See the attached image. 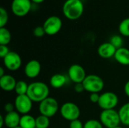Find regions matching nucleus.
Listing matches in <instances>:
<instances>
[{"mask_svg":"<svg viewBox=\"0 0 129 128\" xmlns=\"http://www.w3.org/2000/svg\"><path fill=\"white\" fill-rule=\"evenodd\" d=\"M50 90L47 84L42 81H34L29 84L26 95L33 103H41L49 97Z\"/></svg>","mask_w":129,"mask_h":128,"instance_id":"1","label":"nucleus"},{"mask_svg":"<svg viewBox=\"0 0 129 128\" xmlns=\"http://www.w3.org/2000/svg\"><path fill=\"white\" fill-rule=\"evenodd\" d=\"M84 11V5L81 0H67L63 5V14L67 19L76 20L80 18Z\"/></svg>","mask_w":129,"mask_h":128,"instance_id":"2","label":"nucleus"},{"mask_svg":"<svg viewBox=\"0 0 129 128\" xmlns=\"http://www.w3.org/2000/svg\"><path fill=\"white\" fill-rule=\"evenodd\" d=\"M100 121L104 127L107 128H114L119 126L121 121L119 112L115 109L102 110L100 114Z\"/></svg>","mask_w":129,"mask_h":128,"instance_id":"3","label":"nucleus"},{"mask_svg":"<svg viewBox=\"0 0 129 128\" xmlns=\"http://www.w3.org/2000/svg\"><path fill=\"white\" fill-rule=\"evenodd\" d=\"M85 91L91 93H100L104 88V81L99 75H88L86 76L82 82Z\"/></svg>","mask_w":129,"mask_h":128,"instance_id":"4","label":"nucleus"},{"mask_svg":"<svg viewBox=\"0 0 129 128\" xmlns=\"http://www.w3.org/2000/svg\"><path fill=\"white\" fill-rule=\"evenodd\" d=\"M59 110V104L56 99L48 97L39 105V111L40 115L51 118L54 116Z\"/></svg>","mask_w":129,"mask_h":128,"instance_id":"5","label":"nucleus"},{"mask_svg":"<svg viewBox=\"0 0 129 128\" xmlns=\"http://www.w3.org/2000/svg\"><path fill=\"white\" fill-rule=\"evenodd\" d=\"M60 112L62 118L69 121L79 119L81 114L79 107L76 103L72 102L64 103L61 106Z\"/></svg>","mask_w":129,"mask_h":128,"instance_id":"6","label":"nucleus"},{"mask_svg":"<svg viewBox=\"0 0 129 128\" xmlns=\"http://www.w3.org/2000/svg\"><path fill=\"white\" fill-rule=\"evenodd\" d=\"M118 103V96L112 91H107L100 95V99L98 104L103 110H107L114 109L117 106Z\"/></svg>","mask_w":129,"mask_h":128,"instance_id":"7","label":"nucleus"},{"mask_svg":"<svg viewBox=\"0 0 129 128\" xmlns=\"http://www.w3.org/2000/svg\"><path fill=\"white\" fill-rule=\"evenodd\" d=\"M33 101L26 95H17L14 100L15 110L22 115L29 114L33 108Z\"/></svg>","mask_w":129,"mask_h":128,"instance_id":"8","label":"nucleus"},{"mask_svg":"<svg viewBox=\"0 0 129 128\" xmlns=\"http://www.w3.org/2000/svg\"><path fill=\"white\" fill-rule=\"evenodd\" d=\"M63 26L62 20L57 16H51L44 22L43 27L46 35H54L57 34Z\"/></svg>","mask_w":129,"mask_h":128,"instance_id":"9","label":"nucleus"},{"mask_svg":"<svg viewBox=\"0 0 129 128\" xmlns=\"http://www.w3.org/2000/svg\"><path fill=\"white\" fill-rule=\"evenodd\" d=\"M32 8L31 0H13L11 3V10L17 17H24L29 14Z\"/></svg>","mask_w":129,"mask_h":128,"instance_id":"10","label":"nucleus"},{"mask_svg":"<svg viewBox=\"0 0 129 128\" xmlns=\"http://www.w3.org/2000/svg\"><path fill=\"white\" fill-rule=\"evenodd\" d=\"M67 75L69 79L75 84L82 83L87 76L85 69L79 64L71 65L68 69Z\"/></svg>","mask_w":129,"mask_h":128,"instance_id":"11","label":"nucleus"},{"mask_svg":"<svg viewBox=\"0 0 129 128\" xmlns=\"http://www.w3.org/2000/svg\"><path fill=\"white\" fill-rule=\"evenodd\" d=\"M5 67L9 71H17L22 65V59L19 54L15 51H10L9 54L3 58Z\"/></svg>","mask_w":129,"mask_h":128,"instance_id":"12","label":"nucleus"},{"mask_svg":"<svg viewBox=\"0 0 129 128\" xmlns=\"http://www.w3.org/2000/svg\"><path fill=\"white\" fill-rule=\"evenodd\" d=\"M42 70V66L37 60H31L26 63L24 67V74L29 78H37Z\"/></svg>","mask_w":129,"mask_h":128,"instance_id":"13","label":"nucleus"},{"mask_svg":"<svg viewBox=\"0 0 129 128\" xmlns=\"http://www.w3.org/2000/svg\"><path fill=\"white\" fill-rule=\"evenodd\" d=\"M116 48L109 41L101 44L98 49V55L104 59H110L114 57L116 52Z\"/></svg>","mask_w":129,"mask_h":128,"instance_id":"14","label":"nucleus"},{"mask_svg":"<svg viewBox=\"0 0 129 128\" xmlns=\"http://www.w3.org/2000/svg\"><path fill=\"white\" fill-rule=\"evenodd\" d=\"M16 84H17L16 79L14 78V76L11 75L5 74L4 76L0 78V87L3 91L6 92L14 91Z\"/></svg>","mask_w":129,"mask_h":128,"instance_id":"15","label":"nucleus"},{"mask_svg":"<svg viewBox=\"0 0 129 128\" xmlns=\"http://www.w3.org/2000/svg\"><path fill=\"white\" fill-rule=\"evenodd\" d=\"M5 118V125L8 128H14L20 125L21 116L17 111L6 113Z\"/></svg>","mask_w":129,"mask_h":128,"instance_id":"16","label":"nucleus"},{"mask_svg":"<svg viewBox=\"0 0 129 128\" xmlns=\"http://www.w3.org/2000/svg\"><path fill=\"white\" fill-rule=\"evenodd\" d=\"M114 58L119 64L122 66H129V49L124 47L118 48Z\"/></svg>","mask_w":129,"mask_h":128,"instance_id":"17","label":"nucleus"},{"mask_svg":"<svg viewBox=\"0 0 129 128\" xmlns=\"http://www.w3.org/2000/svg\"><path fill=\"white\" fill-rule=\"evenodd\" d=\"M69 78L65 75L61 73H56L53 75L50 78V85L55 89H59L63 88L67 82V79Z\"/></svg>","mask_w":129,"mask_h":128,"instance_id":"18","label":"nucleus"},{"mask_svg":"<svg viewBox=\"0 0 129 128\" xmlns=\"http://www.w3.org/2000/svg\"><path fill=\"white\" fill-rule=\"evenodd\" d=\"M19 126L22 128H36V118L30 115L29 114L23 115L20 118Z\"/></svg>","mask_w":129,"mask_h":128,"instance_id":"19","label":"nucleus"},{"mask_svg":"<svg viewBox=\"0 0 129 128\" xmlns=\"http://www.w3.org/2000/svg\"><path fill=\"white\" fill-rule=\"evenodd\" d=\"M118 112L121 123L125 126H129V102L122 105Z\"/></svg>","mask_w":129,"mask_h":128,"instance_id":"20","label":"nucleus"},{"mask_svg":"<svg viewBox=\"0 0 129 128\" xmlns=\"http://www.w3.org/2000/svg\"><path fill=\"white\" fill-rule=\"evenodd\" d=\"M11 40V34L10 31L5 28H0V45H8Z\"/></svg>","mask_w":129,"mask_h":128,"instance_id":"21","label":"nucleus"},{"mask_svg":"<svg viewBox=\"0 0 129 128\" xmlns=\"http://www.w3.org/2000/svg\"><path fill=\"white\" fill-rule=\"evenodd\" d=\"M28 88H29V84L26 81L23 80H20L17 81L14 91L17 94V95H24L27 94Z\"/></svg>","mask_w":129,"mask_h":128,"instance_id":"22","label":"nucleus"},{"mask_svg":"<svg viewBox=\"0 0 129 128\" xmlns=\"http://www.w3.org/2000/svg\"><path fill=\"white\" fill-rule=\"evenodd\" d=\"M36 128H48L50 126V118L40 115L36 118Z\"/></svg>","mask_w":129,"mask_h":128,"instance_id":"23","label":"nucleus"},{"mask_svg":"<svg viewBox=\"0 0 129 128\" xmlns=\"http://www.w3.org/2000/svg\"><path fill=\"white\" fill-rule=\"evenodd\" d=\"M119 32L122 36L129 37V17L121 21L119 25Z\"/></svg>","mask_w":129,"mask_h":128,"instance_id":"24","label":"nucleus"},{"mask_svg":"<svg viewBox=\"0 0 129 128\" xmlns=\"http://www.w3.org/2000/svg\"><path fill=\"white\" fill-rule=\"evenodd\" d=\"M8 21V11L4 8H0V28L5 27Z\"/></svg>","mask_w":129,"mask_h":128,"instance_id":"25","label":"nucleus"},{"mask_svg":"<svg viewBox=\"0 0 129 128\" xmlns=\"http://www.w3.org/2000/svg\"><path fill=\"white\" fill-rule=\"evenodd\" d=\"M103 124L100 120L89 119L84 124V128H103Z\"/></svg>","mask_w":129,"mask_h":128,"instance_id":"26","label":"nucleus"},{"mask_svg":"<svg viewBox=\"0 0 129 128\" xmlns=\"http://www.w3.org/2000/svg\"><path fill=\"white\" fill-rule=\"evenodd\" d=\"M110 42L116 48H120L122 47V44H123V39L122 38L121 35H113L110 38Z\"/></svg>","mask_w":129,"mask_h":128,"instance_id":"27","label":"nucleus"},{"mask_svg":"<svg viewBox=\"0 0 129 128\" xmlns=\"http://www.w3.org/2000/svg\"><path fill=\"white\" fill-rule=\"evenodd\" d=\"M45 34L46 33H45L43 26H38L35 27L33 29V35H34V36H36L37 38H42Z\"/></svg>","mask_w":129,"mask_h":128,"instance_id":"28","label":"nucleus"},{"mask_svg":"<svg viewBox=\"0 0 129 128\" xmlns=\"http://www.w3.org/2000/svg\"><path fill=\"white\" fill-rule=\"evenodd\" d=\"M69 128H84V124L79 119H76L70 122Z\"/></svg>","mask_w":129,"mask_h":128,"instance_id":"29","label":"nucleus"},{"mask_svg":"<svg viewBox=\"0 0 129 128\" xmlns=\"http://www.w3.org/2000/svg\"><path fill=\"white\" fill-rule=\"evenodd\" d=\"M10 51L8 45H0V57L4 58L9 54Z\"/></svg>","mask_w":129,"mask_h":128,"instance_id":"30","label":"nucleus"},{"mask_svg":"<svg viewBox=\"0 0 129 128\" xmlns=\"http://www.w3.org/2000/svg\"><path fill=\"white\" fill-rule=\"evenodd\" d=\"M4 109L7 113L11 112L13 111H16L15 110V106L14 103H7L5 104L4 106Z\"/></svg>","mask_w":129,"mask_h":128,"instance_id":"31","label":"nucleus"},{"mask_svg":"<svg viewBox=\"0 0 129 128\" xmlns=\"http://www.w3.org/2000/svg\"><path fill=\"white\" fill-rule=\"evenodd\" d=\"M100 99V94L98 93H91L89 96V100L93 103H98Z\"/></svg>","mask_w":129,"mask_h":128,"instance_id":"32","label":"nucleus"},{"mask_svg":"<svg viewBox=\"0 0 129 128\" xmlns=\"http://www.w3.org/2000/svg\"><path fill=\"white\" fill-rule=\"evenodd\" d=\"M74 90H75V91H76V93H79V94H81V93H82L83 91H85V88H84V86H83L82 83L75 84Z\"/></svg>","mask_w":129,"mask_h":128,"instance_id":"33","label":"nucleus"},{"mask_svg":"<svg viewBox=\"0 0 129 128\" xmlns=\"http://www.w3.org/2000/svg\"><path fill=\"white\" fill-rule=\"evenodd\" d=\"M124 92H125V95L129 97V80L125 83V84L124 86Z\"/></svg>","mask_w":129,"mask_h":128,"instance_id":"34","label":"nucleus"},{"mask_svg":"<svg viewBox=\"0 0 129 128\" xmlns=\"http://www.w3.org/2000/svg\"><path fill=\"white\" fill-rule=\"evenodd\" d=\"M5 125V118L2 115H0V128L3 127Z\"/></svg>","mask_w":129,"mask_h":128,"instance_id":"35","label":"nucleus"},{"mask_svg":"<svg viewBox=\"0 0 129 128\" xmlns=\"http://www.w3.org/2000/svg\"><path fill=\"white\" fill-rule=\"evenodd\" d=\"M5 74V70H4V68L2 66L0 67V78L4 76Z\"/></svg>","mask_w":129,"mask_h":128,"instance_id":"36","label":"nucleus"},{"mask_svg":"<svg viewBox=\"0 0 129 128\" xmlns=\"http://www.w3.org/2000/svg\"><path fill=\"white\" fill-rule=\"evenodd\" d=\"M45 0H31V2H33V3H36V4H39V3H42V2H43Z\"/></svg>","mask_w":129,"mask_h":128,"instance_id":"37","label":"nucleus"},{"mask_svg":"<svg viewBox=\"0 0 129 128\" xmlns=\"http://www.w3.org/2000/svg\"><path fill=\"white\" fill-rule=\"evenodd\" d=\"M114 128H123V127H120V126H118V127H114Z\"/></svg>","mask_w":129,"mask_h":128,"instance_id":"38","label":"nucleus"},{"mask_svg":"<svg viewBox=\"0 0 129 128\" xmlns=\"http://www.w3.org/2000/svg\"><path fill=\"white\" fill-rule=\"evenodd\" d=\"M14 128H22L21 127H20V126H17V127H14Z\"/></svg>","mask_w":129,"mask_h":128,"instance_id":"39","label":"nucleus"}]
</instances>
